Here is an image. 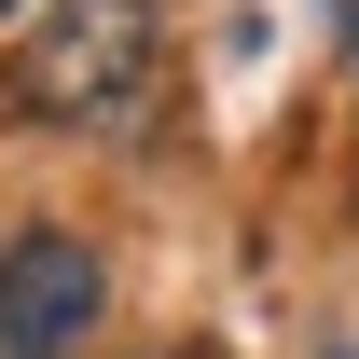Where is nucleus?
<instances>
[{
	"label": "nucleus",
	"mask_w": 359,
	"mask_h": 359,
	"mask_svg": "<svg viewBox=\"0 0 359 359\" xmlns=\"http://www.w3.org/2000/svg\"><path fill=\"white\" fill-rule=\"evenodd\" d=\"M152 0H28V28H14V111L28 125H125L138 97H152Z\"/></svg>",
	"instance_id": "nucleus-1"
},
{
	"label": "nucleus",
	"mask_w": 359,
	"mask_h": 359,
	"mask_svg": "<svg viewBox=\"0 0 359 359\" xmlns=\"http://www.w3.org/2000/svg\"><path fill=\"white\" fill-rule=\"evenodd\" d=\"M111 304V263H97V235L69 222H28L0 249V359H69Z\"/></svg>",
	"instance_id": "nucleus-2"
},
{
	"label": "nucleus",
	"mask_w": 359,
	"mask_h": 359,
	"mask_svg": "<svg viewBox=\"0 0 359 359\" xmlns=\"http://www.w3.org/2000/svg\"><path fill=\"white\" fill-rule=\"evenodd\" d=\"M152 359H180V346H152Z\"/></svg>",
	"instance_id": "nucleus-3"
},
{
	"label": "nucleus",
	"mask_w": 359,
	"mask_h": 359,
	"mask_svg": "<svg viewBox=\"0 0 359 359\" xmlns=\"http://www.w3.org/2000/svg\"><path fill=\"white\" fill-rule=\"evenodd\" d=\"M0 14H14V0H0Z\"/></svg>",
	"instance_id": "nucleus-4"
}]
</instances>
